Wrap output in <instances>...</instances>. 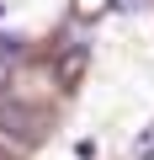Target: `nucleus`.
<instances>
[{
    "label": "nucleus",
    "mask_w": 154,
    "mask_h": 160,
    "mask_svg": "<svg viewBox=\"0 0 154 160\" xmlns=\"http://www.w3.org/2000/svg\"><path fill=\"white\" fill-rule=\"evenodd\" d=\"M85 64H91V48H85V43H69V48L58 53V64H53V75H58V86H80V75H85Z\"/></svg>",
    "instance_id": "f257e3e1"
},
{
    "label": "nucleus",
    "mask_w": 154,
    "mask_h": 160,
    "mask_svg": "<svg viewBox=\"0 0 154 160\" xmlns=\"http://www.w3.org/2000/svg\"><path fill=\"white\" fill-rule=\"evenodd\" d=\"M0 128L16 133V139H37V133H43V118L27 112V107H0Z\"/></svg>",
    "instance_id": "f03ea898"
},
{
    "label": "nucleus",
    "mask_w": 154,
    "mask_h": 160,
    "mask_svg": "<svg viewBox=\"0 0 154 160\" xmlns=\"http://www.w3.org/2000/svg\"><path fill=\"white\" fill-rule=\"evenodd\" d=\"M133 160H154V123L138 128V139H133Z\"/></svg>",
    "instance_id": "7ed1b4c3"
},
{
    "label": "nucleus",
    "mask_w": 154,
    "mask_h": 160,
    "mask_svg": "<svg viewBox=\"0 0 154 160\" xmlns=\"http://www.w3.org/2000/svg\"><path fill=\"white\" fill-rule=\"evenodd\" d=\"M106 6H112V0H74V16H80V22H96V16H106Z\"/></svg>",
    "instance_id": "20e7f679"
},
{
    "label": "nucleus",
    "mask_w": 154,
    "mask_h": 160,
    "mask_svg": "<svg viewBox=\"0 0 154 160\" xmlns=\"http://www.w3.org/2000/svg\"><path fill=\"white\" fill-rule=\"evenodd\" d=\"M21 53V38L16 32H0V59H16Z\"/></svg>",
    "instance_id": "39448f33"
},
{
    "label": "nucleus",
    "mask_w": 154,
    "mask_h": 160,
    "mask_svg": "<svg viewBox=\"0 0 154 160\" xmlns=\"http://www.w3.org/2000/svg\"><path fill=\"white\" fill-rule=\"evenodd\" d=\"M6 80H11V59H0V91H6Z\"/></svg>",
    "instance_id": "423d86ee"
},
{
    "label": "nucleus",
    "mask_w": 154,
    "mask_h": 160,
    "mask_svg": "<svg viewBox=\"0 0 154 160\" xmlns=\"http://www.w3.org/2000/svg\"><path fill=\"white\" fill-rule=\"evenodd\" d=\"M112 6H122V11H138V6H143V0H112Z\"/></svg>",
    "instance_id": "0eeeda50"
},
{
    "label": "nucleus",
    "mask_w": 154,
    "mask_h": 160,
    "mask_svg": "<svg viewBox=\"0 0 154 160\" xmlns=\"http://www.w3.org/2000/svg\"><path fill=\"white\" fill-rule=\"evenodd\" d=\"M6 11H11V0H0V16H6Z\"/></svg>",
    "instance_id": "6e6552de"
},
{
    "label": "nucleus",
    "mask_w": 154,
    "mask_h": 160,
    "mask_svg": "<svg viewBox=\"0 0 154 160\" xmlns=\"http://www.w3.org/2000/svg\"><path fill=\"white\" fill-rule=\"evenodd\" d=\"M0 160H6V155H0Z\"/></svg>",
    "instance_id": "1a4fd4ad"
}]
</instances>
